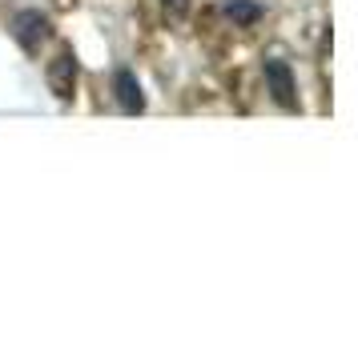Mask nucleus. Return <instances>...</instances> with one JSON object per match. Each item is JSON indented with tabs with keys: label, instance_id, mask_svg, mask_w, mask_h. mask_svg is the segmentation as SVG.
<instances>
[{
	"label": "nucleus",
	"instance_id": "nucleus-1",
	"mask_svg": "<svg viewBox=\"0 0 358 341\" xmlns=\"http://www.w3.org/2000/svg\"><path fill=\"white\" fill-rule=\"evenodd\" d=\"M262 77H266V93L274 100L282 113H298L302 109V100H298V77H294L290 61H282V56H266L262 61Z\"/></svg>",
	"mask_w": 358,
	"mask_h": 341
},
{
	"label": "nucleus",
	"instance_id": "nucleus-2",
	"mask_svg": "<svg viewBox=\"0 0 358 341\" xmlns=\"http://www.w3.org/2000/svg\"><path fill=\"white\" fill-rule=\"evenodd\" d=\"M113 100H117V113L125 116H141L149 109L145 89H141V81H137V73L129 65H121L113 73Z\"/></svg>",
	"mask_w": 358,
	"mask_h": 341
},
{
	"label": "nucleus",
	"instance_id": "nucleus-3",
	"mask_svg": "<svg viewBox=\"0 0 358 341\" xmlns=\"http://www.w3.org/2000/svg\"><path fill=\"white\" fill-rule=\"evenodd\" d=\"M13 36H17V45L24 52H36L41 40L52 36V20L45 17L41 8H20L17 17H13Z\"/></svg>",
	"mask_w": 358,
	"mask_h": 341
},
{
	"label": "nucleus",
	"instance_id": "nucleus-4",
	"mask_svg": "<svg viewBox=\"0 0 358 341\" xmlns=\"http://www.w3.org/2000/svg\"><path fill=\"white\" fill-rule=\"evenodd\" d=\"M45 77H49V89H52L61 100L73 97V89H77V56H73V49H61V52H57V61L45 68Z\"/></svg>",
	"mask_w": 358,
	"mask_h": 341
},
{
	"label": "nucleus",
	"instance_id": "nucleus-5",
	"mask_svg": "<svg viewBox=\"0 0 358 341\" xmlns=\"http://www.w3.org/2000/svg\"><path fill=\"white\" fill-rule=\"evenodd\" d=\"M222 17L234 29H254L266 17V4H258V0H222Z\"/></svg>",
	"mask_w": 358,
	"mask_h": 341
},
{
	"label": "nucleus",
	"instance_id": "nucleus-6",
	"mask_svg": "<svg viewBox=\"0 0 358 341\" xmlns=\"http://www.w3.org/2000/svg\"><path fill=\"white\" fill-rule=\"evenodd\" d=\"M165 4V13H181V8H185V0H162Z\"/></svg>",
	"mask_w": 358,
	"mask_h": 341
}]
</instances>
